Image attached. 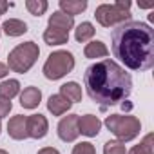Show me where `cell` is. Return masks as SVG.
Returning <instances> with one entry per match:
<instances>
[{
	"mask_svg": "<svg viewBox=\"0 0 154 154\" xmlns=\"http://www.w3.org/2000/svg\"><path fill=\"white\" fill-rule=\"evenodd\" d=\"M111 49L127 69L149 71L154 65V29L145 22H125L112 31Z\"/></svg>",
	"mask_w": 154,
	"mask_h": 154,
	"instance_id": "obj_1",
	"label": "cell"
},
{
	"mask_svg": "<svg viewBox=\"0 0 154 154\" xmlns=\"http://www.w3.org/2000/svg\"><path fill=\"white\" fill-rule=\"evenodd\" d=\"M84 85L89 98L105 111L125 102L132 91V76L114 60H102L89 65L84 72Z\"/></svg>",
	"mask_w": 154,
	"mask_h": 154,
	"instance_id": "obj_2",
	"label": "cell"
},
{
	"mask_svg": "<svg viewBox=\"0 0 154 154\" xmlns=\"http://www.w3.org/2000/svg\"><path fill=\"white\" fill-rule=\"evenodd\" d=\"M131 2L116 0L114 4H102L94 11V18L102 27H118L125 22H131Z\"/></svg>",
	"mask_w": 154,
	"mask_h": 154,
	"instance_id": "obj_3",
	"label": "cell"
},
{
	"mask_svg": "<svg viewBox=\"0 0 154 154\" xmlns=\"http://www.w3.org/2000/svg\"><path fill=\"white\" fill-rule=\"evenodd\" d=\"M40 56V47L38 44L35 42H24V44H18L15 49L9 51L8 54V69H11L13 72H18V74H24L27 72L38 60Z\"/></svg>",
	"mask_w": 154,
	"mask_h": 154,
	"instance_id": "obj_4",
	"label": "cell"
},
{
	"mask_svg": "<svg viewBox=\"0 0 154 154\" xmlns=\"http://www.w3.org/2000/svg\"><path fill=\"white\" fill-rule=\"evenodd\" d=\"M105 127L118 138V141L125 143L134 140L141 131V122L131 114H111L105 118Z\"/></svg>",
	"mask_w": 154,
	"mask_h": 154,
	"instance_id": "obj_5",
	"label": "cell"
},
{
	"mask_svg": "<svg viewBox=\"0 0 154 154\" xmlns=\"http://www.w3.org/2000/svg\"><path fill=\"white\" fill-rule=\"evenodd\" d=\"M74 69V56L69 51H54L47 56L44 63V76L47 80H60Z\"/></svg>",
	"mask_w": 154,
	"mask_h": 154,
	"instance_id": "obj_6",
	"label": "cell"
},
{
	"mask_svg": "<svg viewBox=\"0 0 154 154\" xmlns=\"http://www.w3.org/2000/svg\"><path fill=\"white\" fill-rule=\"evenodd\" d=\"M56 132H58V138L62 141H74L76 138L80 136V131H78V114H69V116H63L56 127Z\"/></svg>",
	"mask_w": 154,
	"mask_h": 154,
	"instance_id": "obj_7",
	"label": "cell"
},
{
	"mask_svg": "<svg viewBox=\"0 0 154 154\" xmlns=\"http://www.w3.org/2000/svg\"><path fill=\"white\" fill-rule=\"evenodd\" d=\"M49 131V122L44 114H31L27 116V138H33V140H42L45 138Z\"/></svg>",
	"mask_w": 154,
	"mask_h": 154,
	"instance_id": "obj_8",
	"label": "cell"
},
{
	"mask_svg": "<svg viewBox=\"0 0 154 154\" xmlns=\"http://www.w3.org/2000/svg\"><path fill=\"white\" fill-rule=\"evenodd\" d=\"M102 129V122L98 116L94 114H84V116H78V131L80 134L87 136V138H94L98 136Z\"/></svg>",
	"mask_w": 154,
	"mask_h": 154,
	"instance_id": "obj_9",
	"label": "cell"
},
{
	"mask_svg": "<svg viewBox=\"0 0 154 154\" xmlns=\"http://www.w3.org/2000/svg\"><path fill=\"white\" fill-rule=\"evenodd\" d=\"M8 132L13 140H26L27 138V116L17 114L8 123Z\"/></svg>",
	"mask_w": 154,
	"mask_h": 154,
	"instance_id": "obj_10",
	"label": "cell"
},
{
	"mask_svg": "<svg viewBox=\"0 0 154 154\" xmlns=\"http://www.w3.org/2000/svg\"><path fill=\"white\" fill-rule=\"evenodd\" d=\"M47 27H53L56 31H62V33H67L69 35V31L74 27V18L69 17V15H65V13H62V11H54L49 17Z\"/></svg>",
	"mask_w": 154,
	"mask_h": 154,
	"instance_id": "obj_11",
	"label": "cell"
},
{
	"mask_svg": "<svg viewBox=\"0 0 154 154\" xmlns=\"http://www.w3.org/2000/svg\"><path fill=\"white\" fill-rule=\"evenodd\" d=\"M42 102V91L35 85H29L20 94V105L24 109H36Z\"/></svg>",
	"mask_w": 154,
	"mask_h": 154,
	"instance_id": "obj_12",
	"label": "cell"
},
{
	"mask_svg": "<svg viewBox=\"0 0 154 154\" xmlns=\"http://www.w3.org/2000/svg\"><path fill=\"white\" fill-rule=\"evenodd\" d=\"M71 107H72V103H71L67 98H63L60 93H58V94H51L49 100H47V109H49V112H51L53 116H62V114H65Z\"/></svg>",
	"mask_w": 154,
	"mask_h": 154,
	"instance_id": "obj_13",
	"label": "cell"
},
{
	"mask_svg": "<svg viewBox=\"0 0 154 154\" xmlns=\"http://www.w3.org/2000/svg\"><path fill=\"white\" fill-rule=\"evenodd\" d=\"M58 6L62 13L74 18L76 15H82L87 9V0H60Z\"/></svg>",
	"mask_w": 154,
	"mask_h": 154,
	"instance_id": "obj_14",
	"label": "cell"
},
{
	"mask_svg": "<svg viewBox=\"0 0 154 154\" xmlns=\"http://www.w3.org/2000/svg\"><path fill=\"white\" fill-rule=\"evenodd\" d=\"M84 54H85V58H89V60L105 58V56L109 54V49H107V45H105L102 40H91L89 44H85Z\"/></svg>",
	"mask_w": 154,
	"mask_h": 154,
	"instance_id": "obj_15",
	"label": "cell"
},
{
	"mask_svg": "<svg viewBox=\"0 0 154 154\" xmlns=\"http://www.w3.org/2000/svg\"><path fill=\"white\" fill-rule=\"evenodd\" d=\"M0 29H2L8 36H22V35L27 33V24L18 20V18H9L0 26Z\"/></svg>",
	"mask_w": 154,
	"mask_h": 154,
	"instance_id": "obj_16",
	"label": "cell"
},
{
	"mask_svg": "<svg viewBox=\"0 0 154 154\" xmlns=\"http://www.w3.org/2000/svg\"><path fill=\"white\" fill-rule=\"evenodd\" d=\"M60 94L63 98H67L71 103H76V102H82V87L76 84V82H67L60 87Z\"/></svg>",
	"mask_w": 154,
	"mask_h": 154,
	"instance_id": "obj_17",
	"label": "cell"
},
{
	"mask_svg": "<svg viewBox=\"0 0 154 154\" xmlns=\"http://www.w3.org/2000/svg\"><path fill=\"white\" fill-rule=\"evenodd\" d=\"M20 93V82L15 80V78H9V80H4L0 84V98L4 100H13L17 94Z\"/></svg>",
	"mask_w": 154,
	"mask_h": 154,
	"instance_id": "obj_18",
	"label": "cell"
},
{
	"mask_svg": "<svg viewBox=\"0 0 154 154\" xmlns=\"http://www.w3.org/2000/svg\"><path fill=\"white\" fill-rule=\"evenodd\" d=\"M44 42L47 45H63V44L69 42V35L62 33V31H56L53 27H47L44 31Z\"/></svg>",
	"mask_w": 154,
	"mask_h": 154,
	"instance_id": "obj_19",
	"label": "cell"
},
{
	"mask_svg": "<svg viewBox=\"0 0 154 154\" xmlns=\"http://www.w3.org/2000/svg\"><path fill=\"white\" fill-rule=\"evenodd\" d=\"M127 154H154V134L149 132L138 145H134Z\"/></svg>",
	"mask_w": 154,
	"mask_h": 154,
	"instance_id": "obj_20",
	"label": "cell"
},
{
	"mask_svg": "<svg viewBox=\"0 0 154 154\" xmlns=\"http://www.w3.org/2000/svg\"><path fill=\"white\" fill-rule=\"evenodd\" d=\"M94 33H96V29L91 22H82L74 29V38H76V42H89L94 36Z\"/></svg>",
	"mask_w": 154,
	"mask_h": 154,
	"instance_id": "obj_21",
	"label": "cell"
},
{
	"mask_svg": "<svg viewBox=\"0 0 154 154\" xmlns=\"http://www.w3.org/2000/svg\"><path fill=\"white\" fill-rule=\"evenodd\" d=\"M47 8H49L47 0H27V2H26V9L33 17H42L47 11Z\"/></svg>",
	"mask_w": 154,
	"mask_h": 154,
	"instance_id": "obj_22",
	"label": "cell"
},
{
	"mask_svg": "<svg viewBox=\"0 0 154 154\" xmlns=\"http://www.w3.org/2000/svg\"><path fill=\"white\" fill-rule=\"evenodd\" d=\"M103 154H127L125 143H122L118 140H109L103 145Z\"/></svg>",
	"mask_w": 154,
	"mask_h": 154,
	"instance_id": "obj_23",
	"label": "cell"
},
{
	"mask_svg": "<svg viewBox=\"0 0 154 154\" xmlns=\"http://www.w3.org/2000/svg\"><path fill=\"white\" fill-rule=\"evenodd\" d=\"M71 154H96V149L91 141H82L78 145H74Z\"/></svg>",
	"mask_w": 154,
	"mask_h": 154,
	"instance_id": "obj_24",
	"label": "cell"
},
{
	"mask_svg": "<svg viewBox=\"0 0 154 154\" xmlns=\"http://www.w3.org/2000/svg\"><path fill=\"white\" fill-rule=\"evenodd\" d=\"M11 109H13V103H11L9 100L0 98V120H2V118H6V116L11 112Z\"/></svg>",
	"mask_w": 154,
	"mask_h": 154,
	"instance_id": "obj_25",
	"label": "cell"
},
{
	"mask_svg": "<svg viewBox=\"0 0 154 154\" xmlns=\"http://www.w3.org/2000/svg\"><path fill=\"white\" fill-rule=\"evenodd\" d=\"M36 154H60V150L54 149V147H44V149H40Z\"/></svg>",
	"mask_w": 154,
	"mask_h": 154,
	"instance_id": "obj_26",
	"label": "cell"
},
{
	"mask_svg": "<svg viewBox=\"0 0 154 154\" xmlns=\"http://www.w3.org/2000/svg\"><path fill=\"white\" fill-rule=\"evenodd\" d=\"M8 72H9L8 65H6V63H2V62H0V80H2V78H6V76H8Z\"/></svg>",
	"mask_w": 154,
	"mask_h": 154,
	"instance_id": "obj_27",
	"label": "cell"
},
{
	"mask_svg": "<svg viewBox=\"0 0 154 154\" xmlns=\"http://www.w3.org/2000/svg\"><path fill=\"white\" fill-rule=\"evenodd\" d=\"M8 8H9V4L6 2V0H0V15H4L8 11Z\"/></svg>",
	"mask_w": 154,
	"mask_h": 154,
	"instance_id": "obj_28",
	"label": "cell"
},
{
	"mask_svg": "<svg viewBox=\"0 0 154 154\" xmlns=\"http://www.w3.org/2000/svg\"><path fill=\"white\" fill-rule=\"evenodd\" d=\"M138 6H140L141 9H149V8H154V4H152V2H147V4H145V2H140Z\"/></svg>",
	"mask_w": 154,
	"mask_h": 154,
	"instance_id": "obj_29",
	"label": "cell"
},
{
	"mask_svg": "<svg viewBox=\"0 0 154 154\" xmlns=\"http://www.w3.org/2000/svg\"><path fill=\"white\" fill-rule=\"evenodd\" d=\"M122 109H123V111H131V109H132V103H129V102H122Z\"/></svg>",
	"mask_w": 154,
	"mask_h": 154,
	"instance_id": "obj_30",
	"label": "cell"
},
{
	"mask_svg": "<svg viewBox=\"0 0 154 154\" xmlns=\"http://www.w3.org/2000/svg\"><path fill=\"white\" fill-rule=\"evenodd\" d=\"M0 154H9L8 150H4V149H0Z\"/></svg>",
	"mask_w": 154,
	"mask_h": 154,
	"instance_id": "obj_31",
	"label": "cell"
},
{
	"mask_svg": "<svg viewBox=\"0 0 154 154\" xmlns=\"http://www.w3.org/2000/svg\"><path fill=\"white\" fill-rule=\"evenodd\" d=\"M0 132H2V125H0Z\"/></svg>",
	"mask_w": 154,
	"mask_h": 154,
	"instance_id": "obj_32",
	"label": "cell"
},
{
	"mask_svg": "<svg viewBox=\"0 0 154 154\" xmlns=\"http://www.w3.org/2000/svg\"><path fill=\"white\" fill-rule=\"evenodd\" d=\"M0 35H2V29H0Z\"/></svg>",
	"mask_w": 154,
	"mask_h": 154,
	"instance_id": "obj_33",
	"label": "cell"
}]
</instances>
